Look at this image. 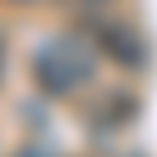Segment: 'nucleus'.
Masks as SVG:
<instances>
[{
	"instance_id": "nucleus-3",
	"label": "nucleus",
	"mask_w": 157,
	"mask_h": 157,
	"mask_svg": "<svg viewBox=\"0 0 157 157\" xmlns=\"http://www.w3.org/2000/svg\"><path fill=\"white\" fill-rule=\"evenodd\" d=\"M19 157H46V152H33V148H28V152H19Z\"/></svg>"
},
{
	"instance_id": "nucleus-1",
	"label": "nucleus",
	"mask_w": 157,
	"mask_h": 157,
	"mask_svg": "<svg viewBox=\"0 0 157 157\" xmlns=\"http://www.w3.org/2000/svg\"><path fill=\"white\" fill-rule=\"evenodd\" d=\"M93 65H97V56H93L83 42H74V37H56V42H46V46L37 51L33 74H37V83H42L46 93L69 97V93H78V88L93 78Z\"/></svg>"
},
{
	"instance_id": "nucleus-2",
	"label": "nucleus",
	"mask_w": 157,
	"mask_h": 157,
	"mask_svg": "<svg viewBox=\"0 0 157 157\" xmlns=\"http://www.w3.org/2000/svg\"><path fill=\"white\" fill-rule=\"evenodd\" d=\"M106 33H102V42H106V51L120 60V65H139L143 60V42H139V33L129 28V23H102Z\"/></svg>"
}]
</instances>
